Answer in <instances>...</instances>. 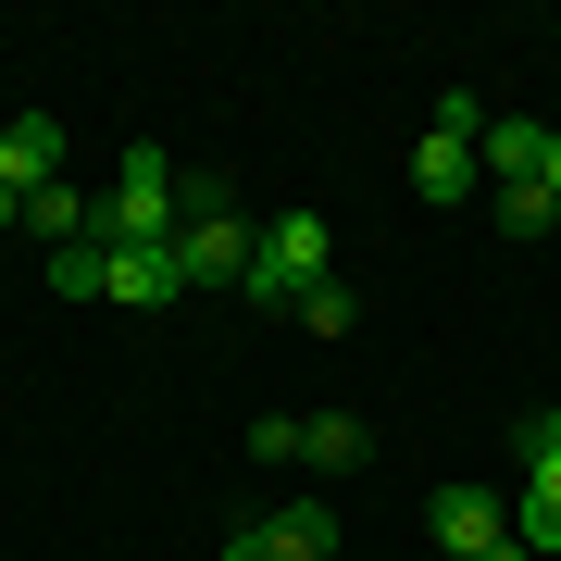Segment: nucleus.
<instances>
[{
	"label": "nucleus",
	"instance_id": "nucleus-11",
	"mask_svg": "<svg viewBox=\"0 0 561 561\" xmlns=\"http://www.w3.org/2000/svg\"><path fill=\"white\" fill-rule=\"evenodd\" d=\"M0 175H13V187H50L62 175V125L50 113H13V125H0Z\"/></svg>",
	"mask_w": 561,
	"mask_h": 561
},
{
	"label": "nucleus",
	"instance_id": "nucleus-14",
	"mask_svg": "<svg viewBox=\"0 0 561 561\" xmlns=\"http://www.w3.org/2000/svg\"><path fill=\"white\" fill-rule=\"evenodd\" d=\"M500 225H512V238H549L561 201H549V187H500Z\"/></svg>",
	"mask_w": 561,
	"mask_h": 561
},
{
	"label": "nucleus",
	"instance_id": "nucleus-15",
	"mask_svg": "<svg viewBox=\"0 0 561 561\" xmlns=\"http://www.w3.org/2000/svg\"><path fill=\"white\" fill-rule=\"evenodd\" d=\"M300 324H312V337H350V324H362V300H350V287H337V275H324V287H312V300H300Z\"/></svg>",
	"mask_w": 561,
	"mask_h": 561
},
{
	"label": "nucleus",
	"instance_id": "nucleus-3",
	"mask_svg": "<svg viewBox=\"0 0 561 561\" xmlns=\"http://www.w3.org/2000/svg\"><path fill=\"white\" fill-rule=\"evenodd\" d=\"M250 250H262V225L225 201L213 175H187V225H175V262H187V287H250Z\"/></svg>",
	"mask_w": 561,
	"mask_h": 561
},
{
	"label": "nucleus",
	"instance_id": "nucleus-19",
	"mask_svg": "<svg viewBox=\"0 0 561 561\" xmlns=\"http://www.w3.org/2000/svg\"><path fill=\"white\" fill-rule=\"evenodd\" d=\"M474 561H537V549H524V537H500V549H474Z\"/></svg>",
	"mask_w": 561,
	"mask_h": 561
},
{
	"label": "nucleus",
	"instance_id": "nucleus-2",
	"mask_svg": "<svg viewBox=\"0 0 561 561\" xmlns=\"http://www.w3.org/2000/svg\"><path fill=\"white\" fill-rule=\"evenodd\" d=\"M324 250H337V225H324V213H275V225H262V250H250V287H238V300H250V312H300L312 287H324Z\"/></svg>",
	"mask_w": 561,
	"mask_h": 561
},
{
	"label": "nucleus",
	"instance_id": "nucleus-9",
	"mask_svg": "<svg viewBox=\"0 0 561 561\" xmlns=\"http://www.w3.org/2000/svg\"><path fill=\"white\" fill-rule=\"evenodd\" d=\"M25 238H50V250H76V238H101V201H88L76 175H50V187H25Z\"/></svg>",
	"mask_w": 561,
	"mask_h": 561
},
{
	"label": "nucleus",
	"instance_id": "nucleus-8",
	"mask_svg": "<svg viewBox=\"0 0 561 561\" xmlns=\"http://www.w3.org/2000/svg\"><path fill=\"white\" fill-rule=\"evenodd\" d=\"M512 537L537 549V561H561V449H537V437H524V500H512Z\"/></svg>",
	"mask_w": 561,
	"mask_h": 561
},
{
	"label": "nucleus",
	"instance_id": "nucleus-16",
	"mask_svg": "<svg viewBox=\"0 0 561 561\" xmlns=\"http://www.w3.org/2000/svg\"><path fill=\"white\" fill-rule=\"evenodd\" d=\"M524 437H537V449H561V400H549V412H537V424H524Z\"/></svg>",
	"mask_w": 561,
	"mask_h": 561
},
{
	"label": "nucleus",
	"instance_id": "nucleus-4",
	"mask_svg": "<svg viewBox=\"0 0 561 561\" xmlns=\"http://www.w3.org/2000/svg\"><path fill=\"white\" fill-rule=\"evenodd\" d=\"M486 175V113L474 101H461V88H449V101H437V125H424V138H412V201H461V187H474Z\"/></svg>",
	"mask_w": 561,
	"mask_h": 561
},
{
	"label": "nucleus",
	"instance_id": "nucleus-7",
	"mask_svg": "<svg viewBox=\"0 0 561 561\" xmlns=\"http://www.w3.org/2000/svg\"><path fill=\"white\" fill-rule=\"evenodd\" d=\"M101 250H113V238H101ZM101 300L162 312V300H187V262H175V250H113V262H101Z\"/></svg>",
	"mask_w": 561,
	"mask_h": 561
},
{
	"label": "nucleus",
	"instance_id": "nucleus-12",
	"mask_svg": "<svg viewBox=\"0 0 561 561\" xmlns=\"http://www.w3.org/2000/svg\"><path fill=\"white\" fill-rule=\"evenodd\" d=\"M537 162H549V125L486 113V175H500V187H537Z\"/></svg>",
	"mask_w": 561,
	"mask_h": 561
},
{
	"label": "nucleus",
	"instance_id": "nucleus-18",
	"mask_svg": "<svg viewBox=\"0 0 561 561\" xmlns=\"http://www.w3.org/2000/svg\"><path fill=\"white\" fill-rule=\"evenodd\" d=\"M0 225H25V187H13V175H0Z\"/></svg>",
	"mask_w": 561,
	"mask_h": 561
},
{
	"label": "nucleus",
	"instance_id": "nucleus-17",
	"mask_svg": "<svg viewBox=\"0 0 561 561\" xmlns=\"http://www.w3.org/2000/svg\"><path fill=\"white\" fill-rule=\"evenodd\" d=\"M537 187H549V201H561V125H549V162H537Z\"/></svg>",
	"mask_w": 561,
	"mask_h": 561
},
{
	"label": "nucleus",
	"instance_id": "nucleus-13",
	"mask_svg": "<svg viewBox=\"0 0 561 561\" xmlns=\"http://www.w3.org/2000/svg\"><path fill=\"white\" fill-rule=\"evenodd\" d=\"M101 238H76V250H50V300H101Z\"/></svg>",
	"mask_w": 561,
	"mask_h": 561
},
{
	"label": "nucleus",
	"instance_id": "nucleus-6",
	"mask_svg": "<svg viewBox=\"0 0 561 561\" xmlns=\"http://www.w3.org/2000/svg\"><path fill=\"white\" fill-rule=\"evenodd\" d=\"M424 524H437V549H449V561H474V549H500V537H512L500 486H474V474H449L437 500H424Z\"/></svg>",
	"mask_w": 561,
	"mask_h": 561
},
{
	"label": "nucleus",
	"instance_id": "nucleus-5",
	"mask_svg": "<svg viewBox=\"0 0 561 561\" xmlns=\"http://www.w3.org/2000/svg\"><path fill=\"white\" fill-rule=\"evenodd\" d=\"M225 561H337V512L324 500H275V512H250L225 537Z\"/></svg>",
	"mask_w": 561,
	"mask_h": 561
},
{
	"label": "nucleus",
	"instance_id": "nucleus-1",
	"mask_svg": "<svg viewBox=\"0 0 561 561\" xmlns=\"http://www.w3.org/2000/svg\"><path fill=\"white\" fill-rule=\"evenodd\" d=\"M175 225H187V175L162 150H125L113 162V201H101V238L113 250H175Z\"/></svg>",
	"mask_w": 561,
	"mask_h": 561
},
{
	"label": "nucleus",
	"instance_id": "nucleus-10",
	"mask_svg": "<svg viewBox=\"0 0 561 561\" xmlns=\"http://www.w3.org/2000/svg\"><path fill=\"white\" fill-rule=\"evenodd\" d=\"M300 461L312 474H362V461H375V424L362 412H300Z\"/></svg>",
	"mask_w": 561,
	"mask_h": 561
}]
</instances>
